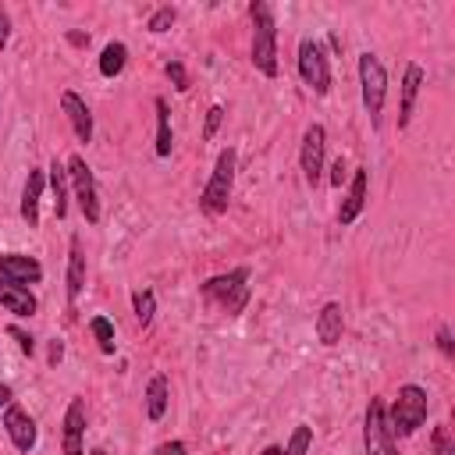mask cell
I'll return each instance as SVG.
<instances>
[{
  "label": "cell",
  "instance_id": "obj_20",
  "mask_svg": "<svg viewBox=\"0 0 455 455\" xmlns=\"http://www.w3.org/2000/svg\"><path fill=\"white\" fill-rule=\"evenodd\" d=\"M46 181H50V192H53V213L57 217H64L68 213V167L60 164V160H53L50 167H46Z\"/></svg>",
  "mask_w": 455,
  "mask_h": 455
},
{
  "label": "cell",
  "instance_id": "obj_12",
  "mask_svg": "<svg viewBox=\"0 0 455 455\" xmlns=\"http://www.w3.org/2000/svg\"><path fill=\"white\" fill-rule=\"evenodd\" d=\"M366 188H370V171H366V167H355V171H352V181H348V192H345V199H341V206H338V224H341V228L355 224V217L363 213V206H366Z\"/></svg>",
  "mask_w": 455,
  "mask_h": 455
},
{
  "label": "cell",
  "instance_id": "obj_13",
  "mask_svg": "<svg viewBox=\"0 0 455 455\" xmlns=\"http://www.w3.org/2000/svg\"><path fill=\"white\" fill-rule=\"evenodd\" d=\"M60 110L68 114V124H71L75 139H78V142H89V139H92V114H89L85 100H82L78 92L64 89V92H60Z\"/></svg>",
  "mask_w": 455,
  "mask_h": 455
},
{
  "label": "cell",
  "instance_id": "obj_7",
  "mask_svg": "<svg viewBox=\"0 0 455 455\" xmlns=\"http://www.w3.org/2000/svg\"><path fill=\"white\" fill-rule=\"evenodd\" d=\"M299 78L316 96H327L331 92V60H327V50L316 39H302L299 43Z\"/></svg>",
  "mask_w": 455,
  "mask_h": 455
},
{
  "label": "cell",
  "instance_id": "obj_14",
  "mask_svg": "<svg viewBox=\"0 0 455 455\" xmlns=\"http://www.w3.org/2000/svg\"><path fill=\"white\" fill-rule=\"evenodd\" d=\"M82 434H85V402L71 398L64 409V455H85Z\"/></svg>",
  "mask_w": 455,
  "mask_h": 455
},
{
  "label": "cell",
  "instance_id": "obj_34",
  "mask_svg": "<svg viewBox=\"0 0 455 455\" xmlns=\"http://www.w3.org/2000/svg\"><path fill=\"white\" fill-rule=\"evenodd\" d=\"M437 348H441L444 355H455V345H451V334H448V327H437Z\"/></svg>",
  "mask_w": 455,
  "mask_h": 455
},
{
  "label": "cell",
  "instance_id": "obj_24",
  "mask_svg": "<svg viewBox=\"0 0 455 455\" xmlns=\"http://www.w3.org/2000/svg\"><path fill=\"white\" fill-rule=\"evenodd\" d=\"M89 331H92L100 352H103V355H114V348H117V341H114V323H110L107 316H92V320H89Z\"/></svg>",
  "mask_w": 455,
  "mask_h": 455
},
{
  "label": "cell",
  "instance_id": "obj_36",
  "mask_svg": "<svg viewBox=\"0 0 455 455\" xmlns=\"http://www.w3.org/2000/svg\"><path fill=\"white\" fill-rule=\"evenodd\" d=\"M68 39H71L75 46H85V43H89V36H82V32H68Z\"/></svg>",
  "mask_w": 455,
  "mask_h": 455
},
{
  "label": "cell",
  "instance_id": "obj_8",
  "mask_svg": "<svg viewBox=\"0 0 455 455\" xmlns=\"http://www.w3.org/2000/svg\"><path fill=\"white\" fill-rule=\"evenodd\" d=\"M363 448H366V455H398L395 434H391V427H387V416H384V402H380V398H370V405H366Z\"/></svg>",
  "mask_w": 455,
  "mask_h": 455
},
{
  "label": "cell",
  "instance_id": "obj_2",
  "mask_svg": "<svg viewBox=\"0 0 455 455\" xmlns=\"http://www.w3.org/2000/svg\"><path fill=\"white\" fill-rule=\"evenodd\" d=\"M427 409H430L427 391H423L419 384H402L398 395H395V402H391V409H384L391 434H395V437L416 434V430L427 423Z\"/></svg>",
  "mask_w": 455,
  "mask_h": 455
},
{
  "label": "cell",
  "instance_id": "obj_31",
  "mask_svg": "<svg viewBox=\"0 0 455 455\" xmlns=\"http://www.w3.org/2000/svg\"><path fill=\"white\" fill-rule=\"evenodd\" d=\"M11 338L18 341V348H21L25 355H32V352H36V341H32V334H25L21 327H11Z\"/></svg>",
  "mask_w": 455,
  "mask_h": 455
},
{
  "label": "cell",
  "instance_id": "obj_37",
  "mask_svg": "<svg viewBox=\"0 0 455 455\" xmlns=\"http://www.w3.org/2000/svg\"><path fill=\"white\" fill-rule=\"evenodd\" d=\"M259 455H284V448H281V444H270V448H263Z\"/></svg>",
  "mask_w": 455,
  "mask_h": 455
},
{
  "label": "cell",
  "instance_id": "obj_5",
  "mask_svg": "<svg viewBox=\"0 0 455 455\" xmlns=\"http://www.w3.org/2000/svg\"><path fill=\"white\" fill-rule=\"evenodd\" d=\"M359 89H363V107H366L370 121L380 124V110H384V96H387V71H384L380 57L370 50L359 57Z\"/></svg>",
  "mask_w": 455,
  "mask_h": 455
},
{
  "label": "cell",
  "instance_id": "obj_22",
  "mask_svg": "<svg viewBox=\"0 0 455 455\" xmlns=\"http://www.w3.org/2000/svg\"><path fill=\"white\" fill-rule=\"evenodd\" d=\"M153 110H156V156L164 160V156H171V146H174V139H171V110H167V100L156 96V100H153Z\"/></svg>",
  "mask_w": 455,
  "mask_h": 455
},
{
  "label": "cell",
  "instance_id": "obj_4",
  "mask_svg": "<svg viewBox=\"0 0 455 455\" xmlns=\"http://www.w3.org/2000/svg\"><path fill=\"white\" fill-rule=\"evenodd\" d=\"M203 299L220 306L228 316H238L249 302V267H235L228 274H217L203 281Z\"/></svg>",
  "mask_w": 455,
  "mask_h": 455
},
{
  "label": "cell",
  "instance_id": "obj_32",
  "mask_svg": "<svg viewBox=\"0 0 455 455\" xmlns=\"http://www.w3.org/2000/svg\"><path fill=\"white\" fill-rule=\"evenodd\" d=\"M345 178H348V167H345V160L338 156V160L331 164V185H334V188H341V185H345Z\"/></svg>",
  "mask_w": 455,
  "mask_h": 455
},
{
  "label": "cell",
  "instance_id": "obj_6",
  "mask_svg": "<svg viewBox=\"0 0 455 455\" xmlns=\"http://www.w3.org/2000/svg\"><path fill=\"white\" fill-rule=\"evenodd\" d=\"M64 167H68V185L75 192V203H78L85 224H100V196H96V178H92L89 164L78 153H71Z\"/></svg>",
  "mask_w": 455,
  "mask_h": 455
},
{
  "label": "cell",
  "instance_id": "obj_17",
  "mask_svg": "<svg viewBox=\"0 0 455 455\" xmlns=\"http://www.w3.org/2000/svg\"><path fill=\"white\" fill-rule=\"evenodd\" d=\"M43 185H46V174L43 171H28L25 178V188H21V220L28 228H39V199H43Z\"/></svg>",
  "mask_w": 455,
  "mask_h": 455
},
{
  "label": "cell",
  "instance_id": "obj_35",
  "mask_svg": "<svg viewBox=\"0 0 455 455\" xmlns=\"http://www.w3.org/2000/svg\"><path fill=\"white\" fill-rule=\"evenodd\" d=\"M11 398H14V395H11V387L0 380V409H7V405H11Z\"/></svg>",
  "mask_w": 455,
  "mask_h": 455
},
{
  "label": "cell",
  "instance_id": "obj_19",
  "mask_svg": "<svg viewBox=\"0 0 455 455\" xmlns=\"http://www.w3.org/2000/svg\"><path fill=\"white\" fill-rule=\"evenodd\" d=\"M167 402H171V391H167V377H164V373L149 377V384H146V416H149L153 423H160V419H164V412H167Z\"/></svg>",
  "mask_w": 455,
  "mask_h": 455
},
{
  "label": "cell",
  "instance_id": "obj_33",
  "mask_svg": "<svg viewBox=\"0 0 455 455\" xmlns=\"http://www.w3.org/2000/svg\"><path fill=\"white\" fill-rule=\"evenodd\" d=\"M7 39H11V14H7V7L0 4V50L7 46Z\"/></svg>",
  "mask_w": 455,
  "mask_h": 455
},
{
  "label": "cell",
  "instance_id": "obj_26",
  "mask_svg": "<svg viewBox=\"0 0 455 455\" xmlns=\"http://www.w3.org/2000/svg\"><path fill=\"white\" fill-rule=\"evenodd\" d=\"M309 444H313V427L309 423H299L284 444V455H309Z\"/></svg>",
  "mask_w": 455,
  "mask_h": 455
},
{
  "label": "cell",
  "instance_id": "obj_30",
  "mask_svg": "<svg viewBox=\"0 0 455 455\" xmlns=\"http://www.w3.org/2000/svg\"><path fill=\"white\" fill-rule=\"evenodd\" d=\"M153 455H188V444L185 441H164L153 448Z\"/></svg>",
  "mask_w": 455,
  "mask_h": 455
},
{
  "label": "cell",
  "instance_id": "obj_23",
  "mask_svg": "<svg viewBox=\"0 0 455 455\" xmlns=\"http://www.w3.org/2000/svg\"><path fill=\"white\" fill-rule=\"evenodd\" d=\"M128 64V46L124 43H107L103 53H100V75L103 78H117Z\"/></svg>",
  "mask_w": 455,
  "mask_h": 455
},
{
  "label": "cell",
  "instance_id": "obj_16",
  "mask_svg": "<svg viewBox=\"0 0 455 455\" xmlns=\"http://www.w3.org/2000/svg\"><path fill=\"white\" fill-rule=\"evenodd\" d=\"M0 306L11 313V316H32L39 309L36 295L25 288V284H14V281H4L0 277Z\"/></svg>",
  "mask_w": 455,
  "mask_h": 455
},
{
  "label": "cell",
  "instance_id": "obj_1",
  "mask_svg": "<svg viewBox=\"0 0 455 455\" xmlns=\"http://www.w3.org/2000/svg\"><path fill=\"white\" fill-rule=\"evenodd\" d=\"M249 18H252V68L263 78H277V21H274V7L267 0H252L249 4Z\"/></svg>",
  "mask_w": 455,
  "mask_h": 455
},
{
  "label": "cell",
  "instance_id": "obj_29",
  "mask_svg": "<svg viewBox=\"0 0 455 455\" xmlns=\"http://www.w3.org/2000/svg\"><path fill=\"white\" fill-rule=\"evenodd\" d=\"M220 121H224V107H220V103H213V107L206 110V124H203V139H213V135H217V128H220Z\"/></svg>",
  "mask_w": 455,
  "mask_h": 455
},
{
  "label": "cell",
  "instance_id": "obj_10",
  "mask_svg": "<svg viewBox=\"0 0 455 455\" xmlns=\"http://www.w3.org/2000/svg\"><path fill=\"white\" fill-rule=\"evenodd\" d=\"M4 430H7V437H11V444L21 451V455H28L32 448H36V441H39V430H36V419L21 409V405H7L4 409Z\"/></svg>",
  "mask_w": 455,
  "mask_h": 455
},
{
  "label": "cell",
  "instance_id": "obj_11",
  "mask_svg": "<svg viewBox=\"0 0 455 455\" xmlns=\"http://www.w3.org/2000/svg\"><path fill=\"white\" fill-rule=\"evenodd\" d=\"M0 277L14 284H39L43 281V263L25 252H0Z\"/></svg>",
  "mask_w": 455,
  "mask_h": 455
},
{
  "label": "cell",
  "instance_id": "obj_27",
  "mask_svg": "<svg viewBox=\"0 0 455 455\" xmlns=\"http://www.w3.org/2000/svg\"><path fill=\"white\" fill-rule=\"evenodd\" d=\"M174 21H178V11H174V7H156V11H153V18L146 21V28L160 36V32H167Z\"/></svg>",
  "mask_w": 455,
  "mask_h": 455
},
{
  "label": "cell",
  "instance_id": "obj_18",
  "mask_svg": "<svg viewBox=\"0 0 455 455\" xmlns=\"http://www.w3.org/2000/svg\"><path fill=\"white\" fill-rule=\"evenodd\" d=\"M341 331H345V309H341V302H323V309L316 313V338L323 345H338L341 341Z\"/></svg>",
  "mask_w": 455,
  "mask_h": 455
},
{
  "label": "cell",
  "instance_id": "obj_38",
  "mask_svg": "<svg viewBox=\"0 0 455 455\" xmlns=\"http://www.w3.org/2000/svg\"><path fill=\"white\" fill-rule=\"evenodd\" d=\"M89 455H107V451H103V448H92V451H89Z\"/></svg>",
  "mask_w": 455,
  "mask_h": 455
},
{
  "label": "cell",
  "instance_id": "obj_28",
  "mask_svg": "<svg viewBox=\"0 0 455 455\" xmlns=\"http://www.w3.org/2000/svg\"><path fill=\"white\" fill-rule=\"evenodd\" d=\"M167 78H171V85L178 89V92H188V71H185V64L181 60H167Z\"/></svg>",
  "mask_w": 455,
  "mask_h": 455
},
{
  "label": "cell",
  "instance_id": "obj_9",
  "mask_svg": "<svg viewBox=\"0 0 455 455\" xmlns=\"http://www.w3.org/2000/svg\"><path fill=\"white\" fill-rule=\"evenodd\" d=\"M323 156H327V132H323V124H309L306 132H302V149H299V164H302V178H306V185H320V178H323Z\"/></svg>",
  "mask_w": 455,
  "mask_h": 455
},
{
  "label": "cell",
  "instance_id": "obj_21",
  "mask_svg": "<svg viewBox=\"0 0 455 455\" xmlns=\"http://www.w3.org/2000/svg\"><path fill=\"white\" fill-rule=\"evenodd\" d=\"M85 288V256H82V242L71 238V256H68V302H75Z\"/></svg>",
  "mask_w": 455,
  "mask_h": 455
},
{
  "label": "cell",
  "instance_id": "obj_25",
  "mask_svg": "<svg viewBox=\"0 0 455 455\" xmlns=\"http://www.w3.org/2000/svg\"><path fill=\"white\" fill-rule=\"evenodd\" d=\"M132 313H135V320L146 327V323L153 320V313H156V295H153L149 288L135 291V295H132Z\"/></svg>",
  "mask_w": 455,
  "mask_h": 455
},
{
  "label": "cell",
  "instance_id": "obj_3",
  "mask_svg": "<svg viewBox=\"0 0 455 455\" xmlns=\"http://www.w3.org/2000/svg\"><path fill=\"white\" fill-rule=\"evenodd\" d=\"M235 160H238V156H235L231 146L217 153V164H213V171H210V181H206L203 192H199V210H203L206 217H220V213L228 210L231 188H235Z\"/></svg>",
  "mask_w": 455,
  "mask_h": 455
},
{
  "label": "cell",
  "instance_id": "obj_15",
  "mask_svg": "<svg viewBox=\"0 0 455 455\" xmlns=\"http://www.w3.org/2000/svg\"><path fill=\"white\" fill-rule=\"evenodd\" d=\"M419 85H423V68L416 60L405 64V75H402V103H398V128H409L412 121V107H416V96H419Z\"/></svg>",
  "mask_w": 455,
  "mask_h": 455
}]
</instances>
